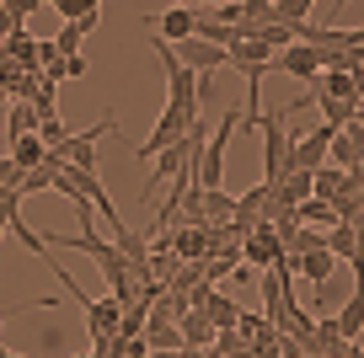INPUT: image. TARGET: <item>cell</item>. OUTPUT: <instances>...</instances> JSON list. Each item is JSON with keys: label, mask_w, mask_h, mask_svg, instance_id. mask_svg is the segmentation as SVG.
Wrapping results in <instances>:
<instances>
[{"label": "cell", "mask_w": 364, "mask_h": 358, "mask_svg": "<svg viewBox=\"0 0 364 358\" xmlns=\"http://www.w3.org/2000/svg\"><path fill=\"white\" fill-rule=\"evenodd\" d=\"M327 6H332V16H338V11H343V6H348V0H327Z\"/></svg>", "instance_id": "26"}, {"label": "cell", "mask_w": 364, "mask_h": 358, "mask_svg": "<svg viewBox=\"0 0 364 358\" xmlns=\"http://www.w3.org/2000/svg\"><path fill=\"white\" fill-rule=\"evenodd\" d=\"M332 134L338 129L332 124H316V129H306V134L289 145V171H316L321 161H327V145H332Z\"/></svg>", "instance_id": "4"}, {"label": "cell", "mask_w": 364, "mask_h": 358, "mask_svg": "<svg viewBox=\"0 0 364 358\" xmlns=\"http://www.w3.org/2000/svg\"><path fill=\"white\" fill-rule=\"evenodd\" d=\"M316 6L321 0H273V16H279V22H311Z\"/></svg>", "instance_id": "19"}, {"label": "cell", "mask_w": 364, "mask_h": 358, "mask_svg": "<svg viewBox=\"0 0 364 358\" xmlns=\"http://www.w3.org/2000/svg\"><path fill=\"white\" fill-rule=\"evenodd\" d=\"M6 33H11V22H6V6H0V38H6Z\"/></svg>", "instance_id": "25"}, {"label": "cell", "mask_w": 364, "mask_h": 358, "mask_svg": "<svg viewBox=\"0 0 364 358\" xmlns=\"http://www.w3.org/2000/svg\"><path fill=\"white\" fill-rule=\"evenodd\" d=\"M65 134H70V129H65V118H43V124H38V139H43L48 150H59V145H65Z\"/></svg>", "instance_id": "22"}, {"label": "cell", "mask_w": 364, "mask_h": 358, "mask_svg": "<svg viewBox=\"0 0 364 358\" xmlns=\"http://www.w3.org/2000/svg\"><path fill=\"white\" fill-rule=\"evenodd\" d=\"M145 358H150V353H145Z\"/></svg>", "instance_id": "31"}, {"label": "cell", "mask_w": 364, "mask_h": 358, "mask_svg": "<svg viewBox=\"0 0 364 358\" xmlns=\"http://www.w3.org/2000/svg\"><path fill=\"white\" fill-rule=\"evenodd\" d=\"M273 70H284V75H295V80H316L321 75V59H316V48L311 43H284L279 54H273Z\"/></svg>", "instance_id": "7"}, {"label": "cell", "mask_w": 364, "mask_h": 358, "mask_svg": "<svg viewBox=\"0 0 364 358\" xmlns=\"http://www.w3.org/2000/svg\"><path fill=\"white\" fill-rule=\"evenodd\" d=\"M43 156H48V145H43L38 134H16V139H11V161H16V171H33Z\"/></svg>", "instance_id": "16"}, {"label": "cell", "mask_w": 364, "mask_h": 358, "mask_svg": "<svg viewBox=\"0 0 364 358\" xmlns=\"http://www.w3.org/2000/svg\"><path fill=\"white\" fill-rule=\"evenodd\" d=\"M321 246L332 251L338 262H359V224H348V219H338L327 235H321Z\"/></svg>", "instance_id": "11"}, {"label": "cell", "mask_w": 364, "mask_h": 358, "mask_svg": "<svg viewBox=\"0 0 364 358\" xmlns=\"http://www.w3.org/2000/svg\"><path fill=\"white\" fill-rule=\"evenodd\" d=\"M193 118H198V112H182V107H171V102H166V107H161V124L150 129V139L134 150V161H156L166 145H177V139H182V129L193 124Z\"/></svg>", "instance_id": "3"}, {"label": "cell", "mask_w": 364, "mask_h": 358, "mask_svg": "<svg viewBox=\"0 0 364 358\" xmlns=\"http://www.w3.org/2000/svg\"><path fill=\"white\" fill-rule=\"evenodd\" d=\"M0 6H6V22L11 27H27V16H33L38 6H48V0H0Z\"/></svg>", "instance_id": "20"}, {"label": "cell", "mask_w": 364, "mask_h": 358, "mask_svg": "<svg viewBox=\"0 0 364 358\" xmlns=\"http://www.w3.org/2000/svg\"><path fill=\"white\" fill-rule=\"evenodd\" d=\"M332 321H338V332L348 337V342H359V332H364V294H359V289L343 294V305H338V315H332Z\"/></svg>", "instance_id": "13"}, {"label": "cell", "mask_w": 364, "mask_h": 358, "mask_svg": "<svg viewBox=\"0 0 364 358\" xmlns=\"http://www.w3.org/2000/svg\"><path fill=\"white\" fill-rule=\"evenodd\" d=\"M0 358H22V353H11V347H0Z\"/></svg>", "instance_id": "27"}, {"label": "cell", "mask_w": 364, "mask_h": 358, "mask_svg": "<svg viewBox=\"0 0 364 358\" xmlns=\"http://www.w3.org/2000/svg\"><path fill=\"white\" fill-rule=\"evenodd\" d=\"M22 182V171H16V161L11 156H0V188H16Z\"/></svg>", "instance_id": "23"}, {"label": "cell", "mask_w": 364, "mask_h": 358, "mask_svg": "<svg viewBox=\"0 0 364 358\" xmlns=\"http://www.w3.org/2000/svg\"><path fill=\"white\" fill-rule=\"evenodd\" d=\"M230 203H236V192H225V188H198V224H225V219H230Z\"/></svg>", "instance_id": "12"}, {"label": "cell", "mask_w": 364, "mask_h": 358, "mask_svg": "<svg viewBox=\"0 0 364 358\" xmlns=\"http://www.w3.org/2000/svg\"><path fill=\"white\" fill-rule=\"evenodd\" d=\"M80 315H86L91 342H102V337H118V315H124V305L102 294V300H86V305H80Z\"/></svg>", "instance_id": "8"}, {"label": "cell", "mask_w": 364, "mask_h": 358, "mask_svg": "<svg viewBox=\"0 0 364 358\" xmlns=\"http://www.w3.org/2000/svg\"><path fill=\"white\" fill-rule=\"evenodd\" d=\"M316 107H321V124H332V129H348V124H359V118H364V102H332V97H316Z\"/></svg>", "instance_id": "14"}, {"label": "cell", "mask_w": 364, "mask_h": 358, "mask_svg": "<svg viewBox=\"0 0 364 358\" xmlns=\"http://www.w3.org/2000/svg\"><path fill=\"white\" fill-rule=\"evenodd\" d=\"M65 22H75V16H86V11H102V0H48Z\"/></svg>", "instance_id": "21"}, {"label": "cell", "mask_w": 364, "mask_h": 358, "mask_svg": "<svg viewBox=\"0 0 364 358\" xmlns=\"http://www.w3.org/2000/svg\"><path fill=\"white\" fill-rule=\"evenodd\" d=\"M284 257H289V273H300L311 289H316V283H327V278H338V268H343L327 246H316V251H284Z\"/></svg>", "instance_id": "5"}, {"label": "cell", "mask_w": 364, "mask_h": 358, "mask_svg": "<svg viewBox=\"0 0 364 358\" xmlns=\"http://www.w3.org/2000/svg\"><path fill=\"white\" fill-rule=\"evenodd\" d=\"M6 134H38V112H33V102H11V112H6Z\"/></svg>", "instance_id": "18"}, {"label": "cell", "mask_w": 364, "mask_h": 358, "mask_svg": "<svg viewBox=\"0 0 364 358\" xmlns=\"http://www.w3.org/2000/svg\"><path fill=\"white\" fill-rule=\"evenodd\" d=\"M0 209L16 214V209H22V192H16V188H0Z\"/></svg>", "instance_id": "24"}, {"label": "cell", "mask_w": 364, "mask_h": 358, "mask_svg": "<svg viewBox=\"0 0 364 358\" xmlns=\"http://www.w3.org/2000/svg\"><path fill=\"white\" fill-rule=\"evenodd\" d=\"M166 6H193V0H166Z\"/></svg>", "instance_id": "28"}, {"label": "cell", "mask_w": 364, "mask_h": 358, "mask_svg": "<svg viewBox=\"0 0 364 358\" xmlns=\"http://www.w3.org/2000/svg\"><path fill=\"white\" fill-rule=\"evenodd\" d=\"M171 48H177V59H182L188 70H193L198 80H209L215 70H225V48H220V43H204V38H188V43H171Z\"/></svg>", "instance_id": "6"}, {"label": "cell", "mask_w": 364, "mask_h": 358, "mask_svg": "<svg viewBox=\"0 0 364 358\" xmlns=\"http://www.w3.org/2000/svg\"><path fill=\"white\" fill-rule=\"evenodd\" d=\"M177 332H182V342H193V347H209V342H215V326H209V315H204V310H193V305L182 310Z\"/></svg>", "instance_id": "15"}, {"label": "cell", "mask_w": 364, "mask_h": 358, "mask_svg": "<svg viewBox=\"0 0 364 358\" xmlns=\"http://www.w3.org/2000/svg\"><path fill=\"white\" fill-rule=\"evenodd\" d=\"M139 337H145V347H182V332H177V321H150V315H145Z\"/></svg>", "instance_id": "17"}, {"label": "cell", "mask_w": 364, "mask_h": 358, "mask_svg": "<svg viewBox=\"0 0 364 358\" xmlns=\"http://www.w3.org/2000/svg\"><path fill=\"white\" fill-rule=\"evenodd\" d=\"M215 6H220V0H215Z\"/></svg>", "instance_id": "30"}, {"label": "cell", "mask_w": 364, "mask_h": 358, "mask_svg": "<svg viewBox=\"0 0 364 358\" xmlns=\"http://www.w3.org/2000/svg\"><path fill=\"white\" fill-rule=\"evenodd\" d=\"M102 27V11H86V16H75V22H65L59 27V38H54V48L59 54H80V43H86L91 33Z\"/></svg>", "instance_id": "10"}, {"label": "cell", "mask_w": 364, "mask_h": 358, "mask_svg": "<svg viewBox=\"0 0 364 358\" xmlns=\"http://www.w3.org/2000/svg\"><path fill=\"white\" fill-rule=\"evenodd\" d=\"M193 22H198V6H166L156 16V38L161 43H188L193 38Z\"/></svg>", "instance_id": "9"}, {"label": "cell", "mask_w": 364, "mask_h": 358, "mask_svg": "<svg viewBox=\"0 0 364 358\" xmlns=\"http://www.w3.org/2000/svg\"><path fill=\"white\" fill-rule=\"evenodd\" d=\"M306 107V102H295V107H273V112H257V124H252V134H262V182L268 188H279V182L289 177V145H295V134H289V118Z\"/></svg>", "instance_id": "1"}, {"label": "cell", "mask_w": 364, "mask_h": 358, "mask_svg": "<svg viewBox=\"0 0 364 358\" xmlns=\"http://www.w3.org/2000/svg\"><path fill=\"white\" fill-rule=\"evenodd\" d=\"M0 326H6V310H0Z\"/></svg>", "instance_id": "29"}, {"label": "cell", "mask_w": 364, "mask_h": 358, "mask_svg": "<svg viewBox=\"0 0 364 358\" xmlns=\"http://www.w3.org/2000/svg\"><path fill=\"white\" fill-rule=\"evenodd\" d=\"M113 129H118V112L107 107L91 129H80V134H65V145H59L54 156L65 161V166H75V171H97V139H107Z\"/></svg>", "instance_id": "2"}]
</instances>
